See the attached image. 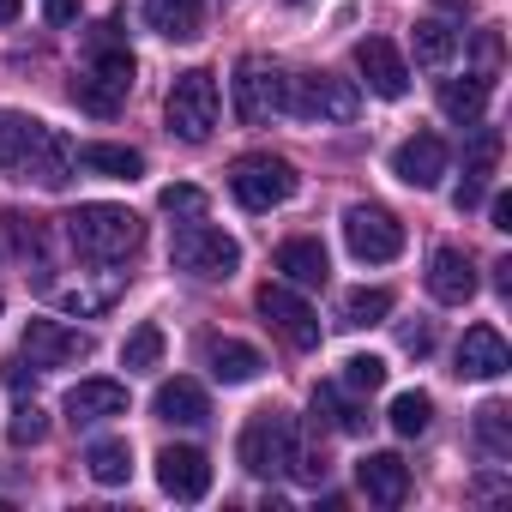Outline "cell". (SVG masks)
<instances>
[{
    "instance_id": "cell-41",
    "label": "cell",
    "mask_w": 512,
    "mask_h": 512,
    "mask_svg": "<svg viewBox=\"0 0 512 512\" xmlns=\"http://www.w3.org/2000/svg\"><path fill=\"white\" fill-rule=\"evenodd\" d=\"M452 205H458V211H476V205H482V181H458Z\"/></svg>"
},
{
    "instance_id": "cell-23",
    "label": "cell",
    "mask_w": 512,
    "mask_h": 512,
    "mask_svg": "<svg viewBox=\"0 0 512 512\" xmlns=\"http://www.w3.org/2000/svg\"><path fill=\"white\" fill-rule=\"evenodd\" d=\"M205 368H211V380H223V386H247L266 362H260V350L241 344V338H211V344H205Z\"/></svg>"
},
{
    "instance_id": "cell-26",
    "label": "cell",
    "mask_w": 512,
    "mask_h": 512,
    "mask_svg": "<svg viewBox=\"0 0 512 512\" xmlns=\"http://www.w3.org/2000/svg\"><path fill=\"white\" fill-rule=\"evenodd\" d=\"M476 446H482L494 464L512 458V404H506V398H488V404L476 410Z\"/></svg>"
},
{
    "instance_id": "cell-5",
    "label": "cell",
    "mask_w": 512,
    "mask_h": 512,
    "mask_svg": "<svg viewBox=\"0 0 512 512\" xmlns=\"http://www.w3.org/2000/svg\"><path fill=\"white\" fill-rule=\"evenodd\" d=\"M217 109H223V97H217V73L187 67V73L169 85L163 121H169V133H175L181 145H205V139H211V127H217Z\"/></svg>"
},
{
    "instance_id": "cell-21",
    "label": "cell",
    "mask_w": 512,
    "mask_h": 512,
    "mask_svg": "<svg viewBox=\"0 0 512 512\" xmlns=\"http://www.w3.org/2000/svg\"><path fill=\"white\" fill-rule=\"evenodd\" d=\"M151 410H157V422H175V428H199V422H211V398H205L199 380H163L157 398H151Z\"/></svg>"
},
{
    "instance_id": "cell-12",
    "label": "cell",
    "mask_w": 512,
    "mask_h": 512,
    "mask_svg": "<svg viewBox=\"0 0 512 512\" xmlns=\"http://www.w3.org/2000/svg\"><path fill=\"white\" fill-rule=\"evenodd\" d=\"M91 350H97L91 332H79L67 320H31L25 326V362L31 368H67V362H85Z\"/></svg>"
},
{
    "instance_id": "cell-45",
    "label": "cell",
    "mask_w": 512,
    "mask_h": 512,
    "mask_svg": "<svg viewBox=\"0 0 512 512\" xmlns=\"http://www.w3.org/2000/svg\"><path fill=\"white\" fill-rule=\"evenodd\" d=\"M0 308H7V296H0Z\"/></svg>"
},
{
    "instance_id": "cell-36",
    "label": "cell",
    "mask_w": 512,
    "mask_h": 512,
    "mask_svg": "<svg viewBox=\"0 0 512 512\" xmlns=\"http://www.w3.org/2000/svg\"><path fill=\"white\" fill-rule=\"evenodd\" d=\"M49 296H55L67 314H103V308L121 296V284H103V290H79V284H73V290H49Z\"/></svg>"
},
{
    "instance_id": "cell-37",
    "label": "cell",
    "mask_w": 512,
    "mask_h": 512,
    "mask_svg": "<svg viewBox=\"0 0 512 512\" xmlns=\"http://www.w3.org/2000/svg\"><path fill=\"white\" fill-rule=\"evenodd\" d=\"M43 434H49V416H43L37 404H19L13 422H7V440H13V446H37Z\"/></svg>"
},
{
    "instance_id": "cell-38",
    "label": "cell",
    "mask_w": 512,
    "mask_h": 512,
    "mask_svg": "<svg viewBox=\"0 0 512 512\" xmlns=\"http://www.w3.org/2000/svg\"><path fill=\"white\" fill-rule=\"evenodd\" d=\"M169 217H205V187H187V181H175V187H163V199H157Z\"/></svg>"
},
{
    "instance_id": "cell-10",
    "label": "cell",
    "mask_w": 512,
    "mask_h": 512,
    "mask_svg": "<svg viewBox=\"0 0 512 512\" xmlns=\"http://www.w3.org/2000/svg\"><path fill=\"white\" fill-rule=\"evenodd\" d=\"M290 452H296V422L278 416V410H260V416L241 428V464L253 476H284L290 470Z\"/></svg>"
},
{
    "instance_id": "cell-28",
    "label": "cell",
    "mask_w": 512,
    "mask_h": 512,
    "mask_svg": "<svg viewBox=\"0 0 512 512\" xmlns=\"http://www.w3.org/2000/svg\"><path fill=\"white\" fill-rule=\"evenodd\" d=\"M85 470H91V482L121 488V482L133 476V446H127V440H91V446H85Z\"/></svg>"
},
{
    "instance_id": "cell-7",
    "label": "cell",
    "mask_w": 512,
    "mask_h": 512,
    "mask_svg": "<svg viewBox=\"0 0 512 512\" xmlns=\"http://www.w3.org/2000/svg\"><path fill=\"white\" fill-rule=\"evenodd\" d=\"M229 193L241 211H272L296 193V163H284L272 151H247L229 163Z\"/></svg>"
},
{
    "instance_id": "cell-19",
    "label": "cell",
    "mask_w": 512,
    "mask_h": 512,
    "mask_svg": "<svg viewBox=\"0 0 512 512\" xmlns=\"http://www.w3.org/2000/svg\"><path fill=\"white\" fill-rule=\"evenodd\" d=\"M506 368H512L506 338H500L494 326H470L464 344H458V374H464V380H500Z\"/></svg>"
},
{
    "instance_id": "cell-15",
    "label": "cell",
    "mask_w": 512,
    "mask_h": 512,
    "mask_svg": "<svg viewBox=\"0 0 512 512\" xmlns=\"http://www.w3.org/2000/svg\"><path fill=\"white\" fill-rule=\"evenodd\" d=\"M446 139L440 133H410L398 151H392V175L404 181V187H440V175H446Z\"/></svg>"
},
{
    "instance_id": "cell-9",
    "label": "cell",
    "mask_w": 512,
    "mask_h": 512,
    "mask_svg": "<svg viewBox=\"0 0 512 512\" xmlns=\"http://www.w3.org/2000/svg\"><path fill=\"white\" fill-rule=\"evenodd\" d=\"M229 91H235V121L241 127H260V121H272L284 109V73L272 61H260V55L235 61V85Z\"/></svg>"
},
{
    "instance_id": "cell-27",
    "label": "cell",
    "mask_w": 512,
    "mask_h": 512,
    "mask_svg": "<svg viewBox=\"0 0 512 512\" xmlns=\"http://www.w3.org/2000/svg\"><path fill=\"white\" fill-rule=\"evenodd\" d=\"M314 416H320L326 428H338V434H362V428H368V410L350 398V386H320V392H314Z\"/></svg>"
},
{
    "instance_id": "cell-29",
    "label": "cell",
    "mask_w": 512,
    "mask_h": 512,
    "mask_svg": "<svg viewBox=\"0 0 512 512\" xmlns=\"http://www.w3.org/2000/svg\"><path fill=\"white\" fill-rule=\"evenodd\" d=\"M410 49H416L422 67H446V61L458 55V31H452L446 19H422V25L410 31Z\"/></svg>"
},
{
    "instance_id": "cell-4",
    "label": "cell",
    "mask_w": 512,
    "mask_h": 512,
    "mask_svg": "<svg viewBox=\"0 0 512 512\" xmlns=\"http://www.w3.org/2000/svg\"><path fill=\"white\" fill-rule=\"evenodd\" d=\"M169 260H175L187 278H199V284H223V278H235V266H241V241L223 235V229L205 223V217H187V223L175 229V241H169Z\"/></svg>"
},
{
    "instance_id": "cell-25",
    "label": "cell",
    "mask_w": 512,
    "mask_h": 512,
    "mask_svg": "<svg viewBox=\"0 0 512 512\" xmlns=\"http://www.w3.org/2000/svg\"><path fill=\"white\" fill-rule=\"evenodd\" d=\"M73 163L91 169V175H103V181H139V169H145V157L133 145H79Z\"/></svg>"
},
{
    "instance_id": "cell-13",
    "label": "cell",
    "mask_w": 512,
    "mask_h": 512,
    "mask_svg": "<svg viewBox=\"0 0 512 512\" xmlns=\"http://www.w3.org/2000/svg\"><path fill=\"white\" fill-rule=\"evenodd\" d=\"M356 73H362L368 91L386 97V103H398V97L410 91V67H404V55H398L386 37H362V43H356Z\"/></svg>"
},
{
    "instance_id": "cell-33",
    "label": "cell",
    "mask_w": 512,
    "mask_h": 512,
    "mask_svg": "<svg viewBox=\"0 0 512 512\" xmlns=\"http://www.w3.org/2000/svg\"><path fill=\"white\" fill-rule=\"evenodd\" d=\"M428 422H434V398H428V392H398V398H392V428H398L404 440L428 434Z\"/></svg>"
},
{
    "instance_id": "cell-8",
    "label": "cell",
    "mask_w": 512,
    "mask_h": 512,
    "mask_svg": "<svg viewBox=\"0 0 512 512\" xmlns=\"http://www.w3.org/2000/svg\"><path fill=\"white\" fill-rule=\"evenodd\" d=\"M344 247L362 266H386V260L404 253V223L386 205H350L344 211Z\"/></svg>"
},
{
    "instance_id": "cell-17",
    "label": "cell",
    "mask_w": 512,
    "mask_h": 512,
    "mask_svg": "<svg viewBox=\"0 0 512 512\" xmlns=\"http://www.w3.org/2000/svg\"><path fill=\"white\" fill-rule=\"evenodd\" d=\"M356 488L374 500V506H404L410 500V464L398 452H368L356 464Z\"/></svg>"
},
{
    "instance_id": "cell-14",
    "label": "cell",
    "mask_w": 512,
    "mask_h": 512,
    "mask_svg": "<svg viewBox=\"0 0 512 512\" xmlns=\"http://www.w3.org/2000/svg\"><path fill=\"white\" fill-rule=\"evenodd\" d=\"M428 296L440 308H464L476 296V260L464 247H434V260H428Z\"/></svg>"
},
{
    "instance_id": "cell-42",
    "label": "cell",
    "mask_w": 512,
    "mask_h": 512,
    "mask_svg": "<svg viewBox=\"0 0 512 512\" xmlns=\"http://www.w3.org/2000/svg\"><path fill=\"white\" fill-rule=\"evenodd\" d=\"M488 217H494V229H512V199H506V193H494V205H488Z\"/></svg>"
},
{
    "instance_id": "cell-34",
    "label": "cell",
    "mask_w": 512,
    "mask_h": 512,
    "mask_svg": "<svg viewBox=\"0 0 512 512\" xmlns=\"http://www.w3.org/2000/svg\"><path fill=\"white\" fill-rule=\"evenodd\" d=\"M121 362H127L133 374L157 368V362H163V332H157V326H133V332H127V344H121Z\"/></svg>"
},
{
    "instance_id": "cell-44",
    "label": "cell",
    "mask_w": 512,
    "mask_h": 512,
    "mask_svg": "<svg viewBox=\"0 0 512 512\" xmlns=\"http://www.w3.org/2000/svg\"><path fill=\"white\" fill-rule=\"evenodd\" d=\"M19 13H25V0H0V25H13Z\"/></svg>"
},
{
    "instance_id": "cell-16",
    "label": "cell",
    "mask_w": 512,
    "mask_h": 512,
    "mask_svg": "<svg viewBox=\"0 0 512 512\" xmlns=\"http://www.w3.org/2000/svg\"><path fill=\"white\" fill-rule=\"evenodd\" d=\"M157 482H163V494H175V500H205V488H211V458H205L199 446H163V452H157Z\"/></svg>"
},
{
    "instance_id": "cell-3",
    "label": "cell",
    "mask_w": 512,
    "mask_h": 512,
    "mask_svg": "<svg viewBox=\"0 0 512 512\" xmlns=\"http://www.w3.org/2000/svg\"><path fill=\"white\" fill-rule=\"evenodd\" d=\"M133 73H139V61H133V49L115 37V25H97L91 31V55H85V73L73 79V103L85 109V115H121V103H127V91H133Z\"/></svg>"
},
{
    "instance_id": "cell-1",
    "label": "cell",
    "mask_w": 512,
    "mask_h": 512,
    "mask_svg": "<svg viewBox=\"0 0 512 512\" xmlns=\"http://www.w3.org/2000/svg\"><path fill=\"white\" fill-rule=\"evenodd\" d=\"M73 145L37 121V115H13V109H0V175L7 181H31V187H49L61 193L73 181Z\"/></svg>"
},
{
    "instance_id": "cell-20",
    "label": "cell",
    "mask_w": 512,
    "mask_h": 512,
    "mask_svg": "<svg viewBox=\"0 0 512 512\" xmlns=\"http://www.w3.org/2000/svg\"><path fill=\"white\" fill-rule=\"evenodd\" d=\"M109 416H127V386H121V380H79V386L67 392V422H73V428L109 422Z\"/></svg>"
},
{
    "instance_id": "cell-43",
    "label": "cell",
    "mask_w": 512,
    "mask_h": 512,
    "mask_svg": "<svg viewBox=\"0 0 512 512\" xmlns=\"http://www.w3.org/2000/svg\"><path fill=\"white\" fill-rule=\"evenodd\" d=\"M494 284H500V296H512V260H500V266H494Z\"/></svg>"
},
{
    "instance_id": "cell-39",
    "label": "cell",
    "mask_w": 512,
    "mask_h": 512,
    "mask_svg": "<svg viewBox=\"0 0 512 512\" xmlns=\"http://www.w3.org/2000/svg\"><path fill=\"white\" fill-rule=\"evenodd\" d=\"M398 344H404L410 356H428V350H434V326H428V320H416V326H398Z\"/></svg>"
},
{
    "instance_id": "cell-18",
    "label": "cell",
    "mask_w": 512,
    "mask_h": 512,
    "mask_svg": "<svg viewBox=\"0 0 512 512\" xmlns=\"http://www.w3.org/2000/svg\"><path fill=\"white\" fill-rule=\"evenodd\" d=\"M272 266H278L284 284H296V290H326V278H332V260H326V247H320L314 235H290V241L278 247Z\"/></svg>"
},
{
    "instance_id": "cell-6",
    "label": "cell",
    "mask_w": 512,
    "mask_h": 512,
    "mask_svg": "<svg viewBox=\"0 0 512 512\" xmlns=\"http://www.w3.org/2000/svg\"><path fill=\"white\" fill-rule=\"evenodd\" d=\"M284 109L296 121H338L344 127V121L362 115V97L338 73H296V79H284Z\"/></svg>"
},
{
    "instance_id": "cell-11",
    "label": "cell",
    "mask_w": 512,
    "mask_h": 512,
    "mask_svg": "<svg viewBox=\"0 0 512 512\" xmlns=\"http://www.w3.org/2000/svg\"><path fill=\"white\" fill-rule=\"evenodd\" d=\"M253 308H260V320H266L290 350H314V344H320V314L296 296V284H266L260 296H253Z\"/></svg>"
},
{
    "instance_id": "cell-40",
    "label": "cell",
    "mask_w": 512,
    "mask_h": 512,
    "mask_svg": "<svg viewBox=\"0 0 512 512\" xmlns=\"http://www.w3.org/2000/svg\"><path fill=\"white\" fill-rule=\"evenodd\" d=\"M79 7H85V0H43V19H49V25H73Z\"/></svg>"
},
{
    "instance_id": "cell-30",
    "label": "cell",
    "mask_w": 512,
    "mask_h": 512,
    "mask_svg": "<svg viewBox=\"0 0 512 512\" xmlns=\"http://www.w3.org/2000/svg\"><path fill=\"white\" fill-rule=\"evenodd\" d=\"M386 314H392V290H350V296L338 302V326H350V332L380 326Z\"/></svg>"
},
{
    "instance_id": "cell-2",
    "label": "cell",
    "mask_w": 512,
    "mask_h": 512,
    "mask_svg": "<svg viewBox=\"0 0 512 512\" xmlns=\"http://www.w3.org/2000/svg\"><path fill=\"white\" fill-rule=\"evenodd\" d=\"M61 229H67V247L79 253V260H91V266H127L145 247V223L127 205H109V199L67 211Z\"/></svg>"
},
{
    "instance_id": "cell-32",
    "label": "cell",
    "mask_w": 512,
    "mask_h": 512,
    "mask_svg": "<svg viewBox=\"0 0 512 512\" xmlns=\"http://www.w3.org/2000/svg\"><path fill=\"white\" fill-rule=\"evenodd\" d=\"M500 151H506L500 127H476V139L464 145V181H488L494 163H500Z\"/></svg>"
},
{
    "instance_id": "cell-24",
    "label": "cell",
    "mask_w": 512,
    "mask_h": 512,
    "mask_svg": "<svg viewBox=\"0 0 512 512\" xmlns=\"http://www.w3.org/2000/svg\"><path fill=\"white\" fill-rule=\"evenodd\" d=\"M145 25L169 43H193L205 31V7L199 0H145Z\"/></svg>"
},
{
    "instance_id": "cell-22",
    "label": "cell",
    "mask_w": 512,
    "mask_h": 512,
    "mask_svg": "<svg viewBox=\"0 0 512 512\" xmlns=\"http://www.w3.org/2000/svg\"><path fill=\"white\" fill-rule=\"evenodd\" d=\"M488 91H494V79H488V73L446 79V85H440V115H446V121H458V127H476V121H482V109H488Z\"/></svg>"
},
{
    "instance_id": "cell-35",
    "label": "cell",
    "mask_w": 512,
    "mask_h": 512,
    "mask_svg": "<svg viewBox=\"0 0 512 512\" xmlns=\"http://www.w3.org/2000/svg\"><path fill=\"white\" fill-rule=\"evenodd\" d=\"M338 386H350L356 398H368V392H380V386H386V362H380V356H350Z\"/></svg>"
},
{
    "instance_id": "cell-31",
    "label": "cell",
    "mask_w": 512,
    "mask_h": 512,
    "mask_svg": "<svg viewBox=\"0 0 512 512\" xmlns=\"http://www.w3.org/2000/svg\"><path fill=\"white\" fill-rule=\"evenodd\" d=\"M7 235H13V247H19V260H37V272H49V223H43V217L7 211Z\"/></svg>"
}]
</instances>
